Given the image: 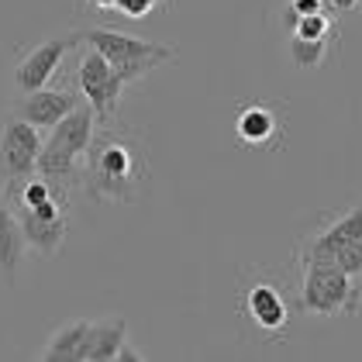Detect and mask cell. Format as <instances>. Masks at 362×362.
Returning a JSON list of instances; mask_svg holds the SVG:
<instances>
[{"mask_svg":"<svg viewBox=\"0 0 362 362\" xmlns=\"http://www.w3.org/2000/svg\"><path fill=\"white\" fill-rule=\"evenodd\" d=\"M152 180L145 145L135 135L100 124L83 152V176L80 187L93 200L107 204H139Z\"/></svg>","mask_w":362,"mask_h":362,"instance_id":"1","label":"cell"},{"mask_svg":"<svg viewBox=\"0 0 362 362\" xmlns=\"http://www.w3.org/2000/svg\"><path fill=\"white\" fill-rule=\"evenodd\" d=\"M80 38H83L86 45H93L100 56L111 62L117 80L124 86H132L135 80L148 76L156 66L176 59L173 45L145 42V38H135V35H124V31H114V28H86V31H80Z\"/></svg>","mask_w":362,"mask_h":362,"instance_id":"2","label":"cell"},{"mask_svg":"<svg viewBox=\"0 0 362 362\" xmlns=\"http://www.w3.org/2000/svg\"><path fill=\"white\" fill-rule=\"evenodd\" d=\"M300 310L304 314H325V317H338V314H359L362 310V283L359 276H349L334 266L332 259L321 262H300Z\"/></svg>","mask_w":362,"mask_h":362,"instance_id":"3","label":"cell"},{"mask_svg":"<svg viewBox=\"0 0 362 362\" xmlns=\"http://www.w3.org/2000/svg\"><path fill=\"white\" fill-rule=\"evenodd\" d=\"M42 145H45L42 128L21 121L18 114L0 121V190L7 194V200L21 190L25 180L35 176Z\"/></svg>","mask_w":362,"mask_h":362,"instance_id":"4","label":"cell"},{"mask_svg":"<svg viewBox=\"0 0 362 362\" xmlns=\"http://www.w3.org/2000/svg\"><path fill=\"white\" fill-rule=\"evenodd\" d=\"M25 245L38 255H59L69 235V194L56 190L45 204L38 207H14Z\"/></svg>","mask_w":362,"mask_h":362,"instance_id":"5","label":"cell"},{"mask_svg":"<svg viewBox=\"0 0 362 362\" xmlns=\"http://www.w3.org/2000/svg\"><path fill=\"white\" fill-rule=\"evenodd\" d=\"M76 90L86 104L97 111V121L107 124L117 107H121V93H124V83L117 80L114 66L100 56L93 45H86L80 52V62H76Z\"/></svg>","mask_w":362,"mask_h":362,"instance_id":"6","label":"cell"},{"mask_svg":"<svg viewBox=\"0 0 362 362\" xmlns=\"http://www.w3.org/2000/svg\"><path fill=\"white\" fill-rule=\"evenodd\" d=\"M242 314L266 341H283L290 328V300L273 276L252 279L242 290Z\"/></svg>","mask_w":362,"mask_h":362,"instance_id":"7","label":"cell"},{"mask_svg":"<svg viewBox=\"0 0 362 362\" xmlns=\"http://www.w3.org/2000/svg\"><path fill=\"white\" fill-rule=\"evenodd\" d=\"M80 42H83V38H80V31H73V35L49 38V42L35 45L31 52H25V59H21V62H18V69H14L18 93H35V90H42V86L56 83L59 66H62L66 52H69V49H76Z\"/></svg>","mask_w":362,"mask_h":362,"instance_id":"8","label":"cell"},{"mask_svg":"<svg viewBox=\"0 0 362 362\" xmlns=\"http://www.w3.org/2000/svg\"><path fill=\"white\" fill-rule=\"evenodd\" d=\"M80 104H83V100H80V90L49 83V86H42V90H35V93H21V100L14 104V114H18L21 121L35 124V128L49 132V128H56L66 114L76 111Z\"/></svg>","mask_w":362,"mask_h":362,"instance_id":"9","label":"cell"},{"mask_svg":"<svg viewBox=\"0 0 362 362\" xmlns=\"http://www.w3.org/2000/svg\"><path fill=\"white\" fill-rule=\"evenodd\" d=\"M362 238V204L352 207L349 214L334 218L332 224H325L321 231H314L310 238H304V245L297 249V262H321V259H332L334 252L349 242Z\"/></svg>","mask_w":362,"mask_h":362,"instance_id":"10","label":"cell"},{"mask_svg":"<svg viewBox=\"0 0 362 362\" xmlns=\"http://www.w3.org/2000/svg\"><path fill=\"white\" fill-rule=\"evenodd\" d=\"M97 135V111L90 104H80L73 114H66L56 128H49V139L45 145H52L59 152H69V156H80L83 159L90 139Z\"/></svg>","mask_w":362,"mask_h":362,"instance_id":"11","label":"cell"},{"mask_svg":"<svg viewBox=\"0 0 362 362\" xmlns=\"http://www.w3.org/2000/svg\"><path fill=\"white\" fill-rule=\"evenodd\" d=\"M128 341V321L124 317H104L90 321V332L80 349V362H111L117 359L121 345Z\"/></svg>","mask_w":362,"mask_h":362,"instance_id":"12","label":"cell"},{"mask_svg":"<svg viewBox=\"0 0 362 362\" xmlns=\"http://www.w3.org/2000/svg\"><path fill=\"white\" fill-rule=\"evenodd\" d=\"M279 132L283 128H279L276 111L269 104H262V100L245 104L242 111L235 114V135H238V141H245V145H273Z\"/></svg>","mask_w":362,"mask_h":362,"instance_id":"13","label":"cell"},{"mask_svg":"<svg viewBox=\"0 0 362 362\" xmlns=\"http://www.w3.org/2000/svg\"><path fill=\"white\" fill-rule=\"evenodd\" d=\"M25 235L11 204H0V276L7 279V286L18 283V266L25 259Z\"/></svg>","mask_w":362,"mask_h":362,"instance_id":"14","label":"cell"},{"mask_svg":"<svg viewBox=\"0 0 362 362\" xmlns=\"http://www.w3.org/2000/svg\"><path fill=\"white\" fill-rule=\"evenodd\" d=\"M90 332V321H69V325H62L56 332V338L49 341V349H45V359H76L80 362V349H83V338Z\"/></svg>","mask_w":362,"mask_h":362,"instance_id":"15","label":"cell"},{"mask_svg":"<svg viewBox=\"0 0 362 362\" xmlns=\"http://www.w3.org/2000/svg\"><path fill=\"white\" fill-rule=\"evenodd\" d=\"M290 56L300 69H314L328 56V38H297V35H290Z\"/></svg>","mask_w":362,"mask_h":362,"instance_id":"16","label":"cell"},{"mask_svg":"<svg viewBox=\"0 0 362 362\" xmlns=\"http://www.w3.org/2000/svg\"><path fill=\"white\" fill-rule=\"evenodd\" d=\"M332 31H334V21L321 11V14H307V18H300L290 35H297V38H332Z\"/></svg>","mask_w":362,"mask_h":362,"instance_id":"17","label":"cell"},{"mask_svg":"<svg viewBox=\"0 0 362 362\" xmlns=\"http://www.w3.org/2000/svg\"><path fill=\"white\" fill-rule=\"evenodd\" d=\"M332 262L341 269V273H349V276H359L362 279V238L356 242H349V245H341V249L332 255Z\"/></svg>","mask_w":362,"mask_h":362,"instance_id":"18","label":"cell"},{"mask_svg":"<svg viewBox=\"0 0 362 362\" xmlns=\"http://www.w3.org/2000/svg\"><path fill=\"white\" fill-rule=\"evenodd\" d=\"M166 0H117V7L114 11H121L124 18H135V21H141V18H148L156 7H163Z\"/></svg>","mask_w":362,"mask_h":362,"instance_id":"19","label":"cell"},{"mask_svg":"<svg viewBox=\"0 0 362 362\" xmlns=\"http://www.w3.org/2000/svg\"><path fill=\"white\" fill-rule=\"evenodd\" d=\"M328 4L325 0H290V11L297 14V18H307V14H321Z\"/></svg>","mask_w":362,"mask_h":362,"instance_id":"20","label":"cell"},{"mask_svg":"<svg viewBox=\"0 0 362 362\" xmlns=\"http://www.w3.org/2000/svg\"><path fill=\"white\" fill-rule=\"evenodd\" d=\"M325 4H328L332 11H338V14H349V11H356V7H359L362 0H325Z\"/></svg>","mask_w":362,"mask_h":362,"instance_id":"21","label":"cell"},{"mask_svg":"<svg viewBox=\"0 0 362 362\" xmlns=\"http://www.w3.org/2000/svg\"><path fill=\"white\" fill-rule=\"evenodd\" d=\"M141 359H145V356H141L139 349H132L128 341H124V345H121V352H117V362H141Z\"/></svg>","mask_w":362,"mask_h":362,"instance_id":"22","label":"cell"},{"mask_svg":"<svg viewBox=\"0 0 362 362\" xmlns=\"http://www.w3.org/2000/svg\"><path fill=\"white\" fill-rule=\"evenodd\" d=\"M86 7H93V11L104 14V11H114V7H117V0H86Z\"/></svg>","mask_w":362,"mask_h":362,"instance_id":"23","label":"cell"}]
</instances>
